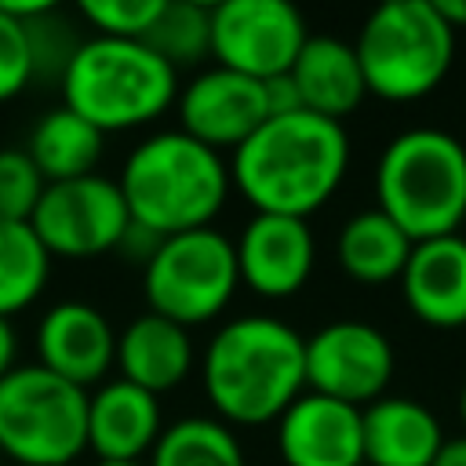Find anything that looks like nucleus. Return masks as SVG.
I'll use <instances>...</instances> for the list:
<instances>
[{
    "mask_svg": "<svg viewBox=\"0 0 466 466\" xmlns=\"http://www.w3.org/2000/svg\"><path fill=\"white\" fill-rule=\"evenodd\" d=\"M200 382L215 419L229 426L277 422L306 393V339L269 313L233 317L208 339Z\"/></svg>",
    "mask_w": 466,
    "mask_h": 466,
    "instance_id": "obj_2",
    "label": "nucleus"
},
{
    "mask_svg": "<svg viewBox=\"0 0 466 466\" xmlns=\"http://www.w3.org/2000/svg\"><path fill=\"white\" fill-rule=\"evenodd\" d=\"M131 222L157 237L204 229L233 193L229 160L182 127L146 135L116 175Z\"/></svg>",
    "mask_w": 466,
    "mask_h": 466,
    "instance_id": "obj_3",
    "label": "nucleus"
},
{
    "mask_svg": "<svg viewBox=\"0 0 466 466\" xmlns=\"http://www.w3.org/2000/svg\"><path fill=\"white\" fill-rule=\"evenodd\" d=\"M433 466H466V433L448 437V441H444V448L437 451Z\"/></svg>",
    "mask_w": 466,
    "mask_h": 466,
    "instance_id": "obj_32",
    "label": "nucleus"
},
{
    "mask_svg": "<svg viewBox=\"0 0 466 466\" xmlns=\"http://www.w3.org/2000/svg\"><path fill=\"white\" fill-rule=\"evenodd\" d=\"M160 433L164 411L157 393L120 375L87 390V451H95V462H146Z\"/></svg>",
    "mask_w": 466,
    "mask_h": 466,
    "instance_id": "obj_16",
    "label": "nucleus"
},
{
    "mask_svg": "<svg viewBox=\"0 0 466 466\" xmlns=\"http://www.w3.org/2000/svg\"><path fill=\"white\" fill-rule=\"evenodd\" d=\"M262 84H266V106H269V116H284V113L302 109L299 91H295V84H291V76H288V73L269 76V80H262Z\"/></svg>",
    "mask_w": 466,
    "mask_h": 466,
    "instance_id": "obj_29",
    "label": "nucleus"
},
{
    "mask_svg": "<svg viewBox=\"0 0 466 466\" xmlns=\"http://www.w3.org/2000/svg\"><path fill=\"white\" fill-rule=\"evenodd\" d=\"M29 226L51 258H95L120 251L131 211L116 178L95 171L69 182H47Z\"/></svg>",
    "mask_w": 466,
    "mask_h": 466,
    "instance_id": "obj_9",
    "label": "nucleus"
},
{
    "mask_svg": "<svg viewBox=\"0 0 466 466\" xmlns=\"http://www.w3.org/2000/svg\"><path fill=\"white\" fill-rule=\"evenodd\" d=\"M284 466H364V415L353 404L306 390L277 419Z\"/></svg>",
    "mask_w": 466,
    "mask_h": 466,
    "instance_id": "obj_15",
    "label": "nucleus"
},
{
    "mask_svg": "<svg viewBox=\"0 0 466 466\" xmlns=\"http://www.w3.org/2000/svg\"><path fill=\"white\" fill-rule=\"evenodd\" d=\"M240 284L258 299L299 295L317 266V237L309 218L255 211L233 240Z\"/></svg>",
    "mask_w": 466,
    "mask_h": 466,
    "instance_id": "obj_13",
    "label": "nucleus"
},
{
    "mask_svg": "<svg viewBox=\"0 0 466 466\" xmlns=\"http://www.w3.org/2000/svg\"><path fill=\"white\" fill-rule=\"evenodd\" d=\"M47 182L22 146L0 149V222H29Z\"/></svg>",
    "mask_w": 466,
    "mask_h": 466,
    "instance_id": "obj_26",
    "label": "nucleus"
},
{
    "mask_svg": "<svg viewBox=\"0 0 466 466\" xmlns=\"http://www.w3.org/2000/svg\"><path fill=\"white\" fill-rule=\"evenodd\" d=\"M193 339L189 328L146 309L124 324L116 335V368L120 379L149 390V393H167L182 386L193 371Z\"/></svg>",
    "mask_w": 466,
    "mask_h": 466,
    "instance_id": "obj_19",
    "label": "nucleus"
},
{
    "mask_svg": "<svg viewBox=\"0 0 466 466\" xmlns=\"http://www.w3.org/2000/svg\"><path fill=\"white\" fill-rule=\"evenodd\" d=\"M364 466H433L444 448V426L426 400L386 393L360 408Z\"/></svg>",
    "mask_w": 466,
    "mask_h": 466,
    "instance_id": "obj_18",
    "label": "nucleus"
},
{
    "mask_svg": "<svg viewBox=\"0 0 466 466\" xmlns=\"http://www.w3.org/2000/svg\"><path fill=\"white\" fill-rule=\"evenodd\" d=\"M415 240L379 208H364L339 226L335 262L357 284H390L400 280Z\"/></svg>",
    "mask_w": 466,
    "mask_h": 466,
    "instance_id": "obj_21",
    "label": "nucleus"
},
{
    "mask_svg": "<svg viewBox=\"0 0 466 466\" xmlns=\"http://www.w3.org/2000/svg\"><path fill=\"white\" fill-rule=\"evenodd\" d=\"M397 371V350L371 320H328L306 339V390L368 408L386 397Z\"/></svg>",
    "mask_w": 466,
    "mask_h": 466,
    "instance_id": "obj_10",
    "label": "nucleus"
},
{
    "mask_svg": "<svg viewBox=\"0 0 466 466\" xmlns=\"http://www.w3.org/2000/svg\"><path fill=\"white\" fill-rule=\"evenodd\" d=\"M288 76H291L306 113H317V116H328V120H339V124L368 95V84H364L360 58H357L353 44L339 40V36H328V33L309 36L302 44Z\"/></svg>",
    "mask_w": 466,
    "mask_h": 466,
    "instance_id": "obj_20",
    "label": "nucleus"
},
{
    "mask_svg": "<svg viewBox=\"0 0 466 466\" xmlns=\"http://www.w3.org/2000/svg\"><path fill=\"white\" fill-rule=\"evenodd\" d=\"M146 466H248L240 437L215 415H182L164 426Z\"/></svg>",
    "mask_w": 466,
    "mask_h": 466,
    "instance_id": "obj_23",
    "label": "nucleus"
},
{
    "mask_svg": "<svg viewBox=\"0 0 466 466\" xmlns=\"http://www.w3.org/2000/svg\"><path fill=\"white\" fill-rule=\"evenodd\" d=\"M437 4V11H441V18L459 33V29H466V0H433Z\"/></svg>",
    "mask_w": 466,
    "mask_h": 466,
    "instance_id": "obj_33",
    "label": "nucleus"
},
{
    "mask_svg": "<svg viewBox=\"0 0 466 466\" xmlns=\"http://www.w3.org/2000/svg\"><path fill=\"white\" fill-rule=\"evenodd\" d=\"M455 36L433 0H390L375 7L353 40L368 95L397 106L433 95L451 73Z\"/></svg>",
    "mask_w": 466,
    "mask_h": 466,
    "instance_id": "obj_6",
    "label": "nucleus"
},
{
    "mask_svg": "<svg viewBox=\"0 0 466 466\" xmlns=\"http://www.w3.org/2000/svg\"><path fill=\"white\" fill-rule=\"evenodd\" d=\"M0 451L15 466H69L87 451V390L44 364L0 379Z\"/></svg>",
    "mask_w": 466,
    "mask_h": 466,
    "instance_id": "obj_7",
    "label": "nucleus"
},
{
    "mask_svg": "<svg viewBox=\"0 0 466 466\" xmlns=\"http://www.w3.org/2000/svg\"><path fill=\"white\" fill-rule=\"evenodd\" d=\"M95 466H146V462H95Z\"/></svg>",
    "mask_w": 466,
    "mask_h": 466,
    "instance_id": "obj_35",
    "label": "nucleus"
},
{
    "mask_svg": "<svg viewBox=\"0 0 466 466\" xmlns=\"http://www.w3.org/2000/svg\"><path fill=\"white\" fill-rule=\"evenodd\" d=\"M240 288L233 240L215 229H189L164 237L142 266V291L153 313L197 328L226 313Z\"/></svg>",
    "mask_w": 466,
    "mask_h": 466,
    "instance_id": "obj_8",
    "label": "nucleus"
},
{
    "mask_svg": "<svg viewBox=\"0 0 466 466\" xmlns=\"http://www.w3.org/2000/svg\"><path fill=\"white\" fill-rule=\"evenodd\" d=\"M102 142L106 135L95 124H87L69 106H55L36 116L22 149L29 153L44 182H69V178L95 175L102 160Z\"/></svg>",
    "mask_w": 466,
    "mask_h": 466,
    "instance_id": "obj_22",
    "label": "nucleus"
},
{
    "mask_svg": "<svg viewBox=\"0 0 466 466\" xmlns=\"http://www.w3.org/2000/svg\"><path fill=\"white\" fill-rule=\"evenodd\" d=\"M309 40L306 18L284 0H222L211 4V58L222 69L269 80L295 66Z\"/></svg>",
    "mask_w": 466,
    "mask_h": 466,
    "instance_id": "obj_11",
    "label": "nucleus"
},
{
    "mask_svg": "<svg viewBox=\"0 0 466 466\" xmlns=\"http://www.w3.org/2000/svg\"><path fill=\"white\" fill-rule=\"evenodd\" d=\"M15 357H18V335H15V324L7 317H0V379L15 368Z\"/></svg>",
    "mask_w": 466,
    "mask_h": 466,
    "instance_id": "obj_31",
    "label": "nucleus"
},
{
    "mask_svg": "<svg viewBox=\"0 0 466 466\" xmlns=\"http://www.w3.org/2000/svg\"><path fill=\"white\" fill-rule=\"evenodd\" d=\"M0 11L25 25V22L44 18L47 11H55V4H51V0H0Z\"/></svg>",
    "mask_w": 466,
    "mask_h": 466,
    "instance_id": "obj_30",
    "label": "nucleus"
},
{
    "mask_svg": "<svg viewBox=\"0 0 466 466\" xmlns=\"http://www.w3.org/2000/svg\"><path fill=\"white\" fill-rule=\"evenodd\" d=\"M164 0H84L80 18L95 29V36L116 40H146Z\"/></svg>",
    "mask_w": 466,
    "mask_h": 466,
    "instance_id": "obj_27",
    "label": "nucleus"
},
{
    "mask_svg": "<svg viewBox=\"0 0 466 466\" xmlns=\"http://www.w3.org/2000/svg\"><path fill=\"white\" fill-rule=\"evenodd\" d=\"M62 106L106 131H131L160 120L178 98V69L146 40L87 36L58 73Z\"/></svg>",
    "mask_w": 466,
    "mask_h": 466,
    "instance_id": "obj_4",
    "label": "nucleus"
},
{
    "mask_svg": "<svg viewBox=\"0 0 466 466\" xmlns=\"http://www.w3.org/2000/svg\"><path fill=\"white\" fill-rule=\"evenodd\" d=\"M36 364L80 390H95L116 364V331L109 317L84 299L55 302L36 324Z\"/></svg>",
    "mask_w": 466,
    "mask_h": 466,
    "instance_id": "obj_14",
    "label": "nucleus"
},
{
    "mask_svg": "<svg viewBox=\"0 0 466 466\" xmlns=\"http://www.w3.org/2000/svg\"><path fill=\"white\" fill-rule=\"evenodd\" d=\"M11 466H15V462H11Z\"/></svg>",
    "mask_w": 466,
    "mask_h": 466,
    "instance_id": "obj_37",
    "label": "nucleus"
},
{
    "mask_svg": "<svg viewBox=\"0 0 466 466\" xmlns=\"http://www.w3.org/2000/svg\"><path fill=\"white\" fill-rule=\"evenodd\" d=\"M0 466H4V451H0Z\"/></svg>",
    "mask_w": 466,
    "mask_h": 466,
    "instance_id": "obj_36",
    "label": "nucleus"
},
{
    "mask_svg": "<svg viewBox=\"0 0 466 466\" xmlns=\"http://www.w3.org/2000/svg\"><path fill=\"white\" fill-rule=\"evenodd\" d=\"M397 284L419 324L433 331L466 328V237L448 233L419 240Z\"/></svg>",
    "mask_w": 466,
    "mask_h": 466,
    "instance_id": "obj_17",
    "label": "nucleus"
},
{
    "mask_svg": "<svg viewBox=\"0 0 466 466\" xmlns=\"http://www.w3.org/2000/svg\"><path fill=\"white\" fill-rule=\"evenodd\" d=\"M175 109L178 127L218 153H233L269 120L266 84L222 66H211L197 73L189 84H182Z\"/></svg>",
    "mask_w": 466,
    "mask_h": 466,
    "instance_id": "obj_12",
    "label": "nucleus"
},
{
    "mask_svg": "<svg viewBox=\"0 0 466 466\" xmlns=\"http://www.w3.org/2000/svg\"><path fill=\"white\" fill-rule=\"evenodd\" d=\"M459 419H462V433H466V379L459 386Z\"/></svg>",
    "mask_w": 466,
    "mask_h": 466,
    "instance_id": "obj_34",
    "label": "nucleus"
},
{
    "mask_svg": "<svg viewBox=\"0 0 466 466\" xmlns=\"http://www.w3.org/2000/svg\"><path fill=\"white\" fill-rule=\"evenodd\" d=\"M375 208L415 244L466 222V142L444 127H404L375 160Z\"/></svg>",
    "mask_w": 466,
    "mask_h": 466,
    "instance_id": "obj_5",
    "label": "nucleus"
},
{
    "mask_svg": "<svg viewBox=\"0 0 466 466\" xmlns=\"http://www.w3.org/2000/svg\"><path fill=\"white\" fill-rule=\"evenodd\" d=\"M51 280V255L29 222H0V317L29 309Z\"/></svg>",
    "mask_w": 466,
    "mask_h": 466,
    "instance_id": "obj_24",
    "label": "nucleus"
},
{
    "mask_svg": "<svg viewBox=\"0 0 466 466\" xmlns=\"http://www.w3.org/2000/svg\"><path fill=\"white\" fill-rule=\"evenodd\" d=\"M146 44L167 66H193L211 55V7L193 0H164Z\"/></svg>",
    "mask_w": 466,
    "mask_h": 466,
    "instance_id": "obj_25",
    "label": "nucleus"
},
{
    "mask_svg": "<svg viewBox=\"0 0 466 466\" xmlns=\"http://www.w3.org/2000/svg\"><path fill=\"white\" fill-rule=\"evenodd\" d=\"M350 171V135L339 120L295 109L269 116L229 157L233 189L266 215L309 218Z\"/></svg>",
    "mask_w": 466,
    "mask_h": 466,
    "instance_id": "obj_1",
    "label": "nucleus"
},
{
    "mask_svg": "<svg viewBox=\"0 0 466 466\" xmlns=\"http://www.w3.org/2000/svg\"><path fill=\"white\" fill-rule=\"evenodd\" d=\"M33 76H36V58H33L29 29L0 11V102L18 98Z\"/></svg>",
    "mask_w": 466,
    "mask_h": 466,
    "instance_id": "obj_28",
    "label": "nucleus"
}]
</instances>
